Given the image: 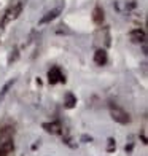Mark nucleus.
<instances>
[{
  "label": "nucleus",
  "instance_id": "obj_1",
  "mask_svg": "<svg viewBox=\"0 0 148 156\" xmlns=\"http://www.w3.org/2000/svg\"><path fill=\"white\" fill-rule=\"evenodd\" d=\"M24 10V0H16V2H13L8 8L3 11L2 15V19H0V27L5 29L8 24H11L13 21H16L19 18V15L23 13Z\"/></svg>",
  "mask_w": 148,
  "mask_h": 156
},
{
  "label": "nucleus",
  "instance_id": "obj_2",
  "mask_svg": "<svg viewBox=\"0 0 148 156\" xmlns=\"http://www.w3.org/2000/svg\"><path fill=\"white\" fill-rule=\"evenodd\" d=\"M110 115L111 118H113V121L119 123V124H129L131 123V116H129V113L126 112L124 108H121L119 105L116 104H110Z\"/></svg>",
  "mask_w": 148,
  "mask_h": 156
},
{
  "label": "nucleus",
  "instance_id": "obj_3",
  "mask_svg": "<svg viewBox=\"0 0 148 156\" xmlns=\"http://www.w3.org/2000/svg\"><path fill=\"white\" fill-rule=\"evenodd\" d=\"M48 81L51 83V84H56V83H59V81H65V76H64V73L61 72L59 67H53L48 72Z\"/></svg>",
  "mask_w": 148,
  "mask_h": 156
},
{
  "label": "nucleus",
  "instance_id": "obj_4",
  "mask_svg": "<svg viewBox=\"0 0 148 156\" xmlns=\"http://www.w3.org/2000/svg\"><path fill=\"white\" fill-rule=\"evenodd\" d=\"M129 38L134 41V43H143L146 40V34L142 29H134L129 32Z\"/></svg>",
  "mask_w": 148,
  "mask_h": 156
},
{
  "label": "nucleus",
  "instance_id": "obj_5",
  "mask_svg": "<svg viewBox=\"0 0 148 156\" xmlns=\"http://www.w3.org/2000/svg\"><path fill=\"white\" fill-rule=\"evenodd\" d=\"M108 61V56H107V51H105V48H99L97 51L94 53V62L97 66H105Z\"/></svg>",
  "mask_w": 148,
  "mask_h": 156
},
{
  "label": "nucleus",
  "instance_id": "obj_6",
  "mask_svg": "<svg viewBox=\"0 0 148 156\" xmlns=\"http://www.w3.org/2000/svg\"><path fill=\"white\" fill-rule=\"evenodd\" d=\"M43 129L46 132H51V134H61L62 132V126H61L59 121H53V123H45Z\"/></svg>",
  "mask_w": 148,
  "mask_h": 156
},
{
  "label": "nucleus",
  "instance_id": "obj_7",
  "mask_svg": "<svg viewBox=\"0 0 148 156\" xmlns=\"http://www.w3.org/2000/svg\"><path fill=\"white\" fill-rule=\"evenodd\" d=\"M104 10H102V6H96L94 11H93V21H94V24L97 26H100L104 23Z\"/></svg>",
  "mask_w": 148,
  "mask_h": 156
},
{
  "label": "nucleus",
  "instance_id": "obj_8",
  "mask_svg": "<svg viewBox=\"0 0 148 156\" xmlns=\"http://www.w3.org/2000/svg\"><path fill=\"white\" fill-rule=\"evenodd\" d=\"M59 11H61V10H51V11H48L46 15H45L43 18L40 19V24H48V23H51L53 19H56V18H58Z\"/></svg>",
  "mask_w": 148,
  "mask_h": 156
},
{
  "label": "nucleus",
  "instance_id": "obj_9",
  "mask_svg": "<svg viewBox=\"0 0 148 156\" xmlns=\"http://www.w3.org/2000/svg\"><path fill=\"white\" fill-rule=\"evenodd\" d=\"M64 104H65L67 108H73L75 104H76V97H75L72 93H67V94H65V102H64Z\"/></svg>",
  "mask_w": 148,
  "mask_h": 156
},
{
  "label": "nucleus",
  "instance_id": "obj_10",
  "mask_svg": "<svg viewBox=\"0 0 148 156\" xmlns=\"http://www.w3.org/2000/svg\"><path fill=\"white\" fill-rule=\"evenodd\" d=\"M13 84H15V80H11V81H8V83L5 84V86L2 88V91H0V102L3 101V97L6 96V93H8V89H10V88L13 86Z\"/></svg>",
  "mask_w": 148,
  "mask_h": 156
},
{
  "label": "nucleus",
  "instance_id": "obj_11",
  "mask_svg": "<svg viewBox=\"0 0 148 156\" xmlns=\"http://www.w3.org/2000/svg\"><path fill=\"white\" fill-rule=\"evenodd\" d=\"M115 148H116V142H115V139H108V145H107V151L108 153H111V151H115Z\"/></svg>",
  "mask_w": 148,
  "mask_h": 156
},
{
  "label": "nucleus",
  "instance_id": "obj_12",
  "mask_svg": "<svg viewBox=\"0 0 148 156\" xmlns=\"http://www.w3.org/2000/svg\"><path fill=\"white\" fill-rule=\"evenodd\" d=\"M10 153L8 151H5V150H0V156H8Z\"/></svg>",
  "mask_w": 148,
  "mask_h": 156
}]
</instances>
